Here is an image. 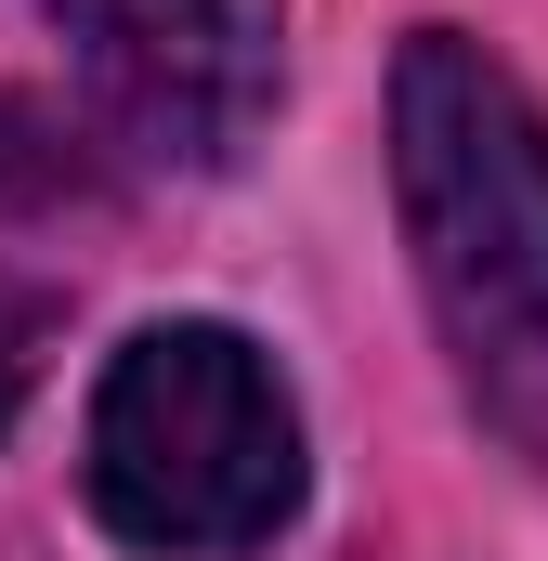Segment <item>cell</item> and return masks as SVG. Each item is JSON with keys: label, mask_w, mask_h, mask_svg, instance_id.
<instances>
[{"label": "cell", "mask_w": 548, "mask_h": 561, "mask_svg": "<svg viewBox=\"0 0 548 561\" xmlns=\"http://www.w3.org/2000/svg\"><path fill=\"white\" fill-rule=\"evenodd\" d=\"M79 496L144 561H249L313 496L300 392L222 313L132 327L92 379V419H79Z\"/></svg>", "instance_id": "obj_2"}, {"label": "cell", "mask_w": 548, "mask_h": 561, "mask_svg": "<svg viewBox=\"0 0 548 561\" xmlns=\"http://www.w3.org/2000/svg\"><path fill=\"white\" fill-rule=\"evenodd\" d=\"M53 340H66V300L0 275V431L26 419V392H39V366H53Z\"/></svg>", "instance_id": "obj_4"}, {"label": "cell", "mask_w": 548, "mask_h": 561, "mask_svg": "<svg viewBox=\"0 0 548 561\" xmlns=\"http://www.w3.org/2000/svg\"><path fill=\"white\" fill-rule=\"evenodd\" d=\"M392 209L457 392L548 470V105L470 26L392 53Z\"/></svg>", "instance_id": "obj_1"}, {"label": "cell", "mask_w": 548, "mask_h": 561, "mask_svg": "<svg viewBox=\"0 0 548 561\" xmlns=\"http://www.w3.org/2000/svg\"><path fill=\"white\" fill-rule=\"evenodd\" d=\"M79 131L118 170L222 183L287 105V0H53Z\"/></svg>", "instance_id": "obj_3"}]
</instances>
